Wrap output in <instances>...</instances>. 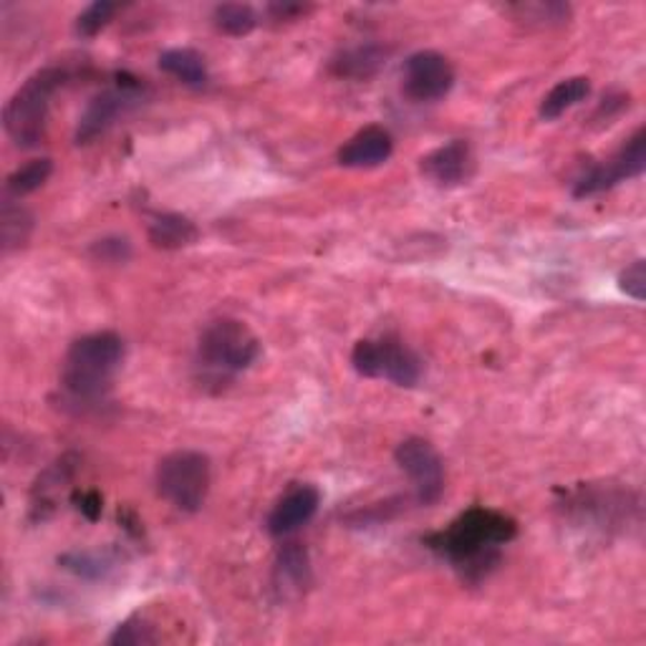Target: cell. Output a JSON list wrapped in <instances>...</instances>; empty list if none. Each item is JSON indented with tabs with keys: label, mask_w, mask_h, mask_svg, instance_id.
I'll return each mask as SVG.
<instances>
[{
	"label": "cell",
	"mask_w": 646,
	"mask_h": 646,
	"mask_svg": "<svg viewBox=\"0 0 646 646\" xmlns=\"http://www.w3.org/2000/svg\"><path fill=\"white\" fill-rule=\"evenodd\" d=\"M518 535V523L511 515L491 507H470L445 531L430 535L427 546L463 571L467 578H483L497 563V548Z\"/></svg>",
	"instance_id": "1"
},
{
	"label": "cell",
	"mask_w": 646,
	"mask_h": 646,
	"mask_svg": "<svg viewBox=\"0 0 646 646\" xmlns=\"http://www.w3.org/2000/svg\"><path fill=\"white\" fill-rule=\"evenodd\" d=\"M200 240V230L190 218L168 212V215L154 218L150 223V243L162 251H180V248L195 245Z\"/></svg>",
	"instance_id": "16"
},
{
	"label": "cell",
	"mask_w": 646,
	"mask_h": 646,
	"mask_svg": "<svg viewBox=\"0 0 646 646\" xmlns=\"http://www.w3.org/2000/svg\"><path fill=\"white\" fill-rule=\"evenodd\" d=\"M157 636L152 634V626H147L140 616L127 618L124 624L117 626V632L109 636V644H122V646H140V644H154Z\"/></svg>",
	"instance_id": "25"
},
{
	"label": "cell",
	"mask_w": 646,
	"mask_h": 646,
	"mask_svg": "<svg viewBox=\"0 0 646 646\" xmlns=\"http://www.w3.org/2000/svg\"><path fill=\"white\" fill-rule=\"evenodd\" d=\"M59 563L63 568H69L71 574L84 576V578H101L109 568H112V561H109L107 556H101V553H94V551L67 553V556L59 558Z\"/></svg>",
	"instance_id": "23"
},
{
	"label": "cell",
	"mask_w": 646,
	"mask_h": 646,
	"mask_svg": "<svg viewBox=\"0 0 646 646\" xmlns=\"http://www.w3.org/2000/svg\"><path fill=\"white\" fill-rule=\"evenodd\" d=\"M591 94V81L586 77H571L558 81L546 97L541 101V119L546 122H556L568 109H574L581 101L588 99Z\"/></svg>",
	"instance_id": "18"
},
{
	"label": "cell",
	"mask_w": 646,
	"mask_h": 646,
	"mask_svg": "<svg viewBox=\"0 0 646 646\" xmlns=\"http://www.w3.org/2000/svg\"><path fill=\"white\" fill-rule=\"evenodd\" d=\"M124 362V341L114 331H97L73 341L63 359L61 386L73 402H97L112 390Z\"/></svg>",
	"instance_id": "2"
},
{
	"label": "cell",
	"mask_w": 646,
	"mask_h": 646,
	"mask_svg": "<svg viewBox=\"0 0 646 646\" xmlns=\"http://www.w3.org/2000/svg\"><path fill=\"white\" fill-rule=\"evenodd\" d=\"M319 505H321L319 487H313L309 483H295L279 497V501H275L273 511L268 513L265 528L273 538L291 535L303 528V525L319 513Z\"/></svg>",
	"instance_id": "11"
},
{
	"label": "cell",
	"mask_w": 646,
	"mask_h": 646,
	"mask_svg": "<svg viewBox=\"0 0 646 646\" xmlns=\"http://www.w3.org/2000/svg\"><path fill=\"white\" fill-rule=\"evenodd\" d=\"M91 255L99 263H127L132 258V245H129L127 238H101L91 245Z\"/></svg>",
	"instance_id": "26"
},
{
	"label": "cell",
	"mask_w": 646,
	"mask_h": 646,
	"mask_svg": "<svg viewBox=\"0 0 646 646\" xmlns=\"http://www.w3.org/2000/svg\"><path fill=\"white\" fill-rule=\"evenodd\" d=\"M394 152V140L384 127H364L352 140L344 142L336 160L346 170H374L390 160Z\"/></svg>",
	"instance_id": "14"
},
{
	"label": "cell",
	"mask_w": 646,
	"mask_h": 646,
	"mask_svg": "<svg viewBox=\"0 0 646 646\" xmlns=\"http://www.w3.org/2000/svg\"><path fill=\"white\" fill-rule=\"evenodd\" d=\"M644 170H646V129L642 127L622 150L608 157L606 162L596 164L594 170L576 182L574 195L576 198L598 195V192L612 190L626 180L639 178Z\"/></svg>",
	"instance_id": "9"
},
{
	"label": "cell",
	"mask_w": 646,
	"mask_h": 646,
	"mask_svg": "<svg viewBox=\"0 0 646 646\" xmlns=\"http://www.w3.org/2000/svg\"><path fill=\"white\" fill-rule=\"evenodd\" d=\"M455 87V69L437 51H417L404 61L402 94L414 104H432L445 99Z\"/></svg>",
	"instance_id": "8"
},
{
	"label": "cell",
	"mask_w": 646,
	"mask_h": 646,
	"mask_svg": "<svg viewBox=\"0 0 646 646\" xmlns=\"http://www.w3.org/2000/svg\"><path fill=\"white\" fill-rule=\"evenodd\" d=\"M386 53L390 51L376 43L356 46V49H346L344 53H339V57L331 61V71L341 79L366 81L382 71V67L386 63Z\"/></svg>",
	"instance_id": "15"
},
{
	"label": "cell",
	"mask_w": 646,
	"mask_h": 646,
	"mask_svg": "<svg viewBox=\"0 0 646 646\" xmlns=\"http://www.w3.org/2000/svg\"><path fill=\"white\" fill-rule=\"evenodd\" d=\"M119 11V6L112 0H97V3L87 6L84 11L77 18V33L84 36V39H94V36L107 29V23L112 21L114 13Z\"/></svg>",
	"instance_id": "24"
},
{
	"label": "cell",
	"mask_w": 646,
	"mask_h": 646,
	"mask_svg": "<svg viewBox=\"0 0 646 646\" xmlns=\"http://www.w3.org/2000/svg\"><path fill=\"white\" fill-rule=\"evenodd\" d=\"M67 71L59 67H46L36 71L26 84L8 99L3 109V127L18 147L41 144L49 124L51 97L63 87Z\"/></svg>",
	"instance_id": "3"
},
{
	"label": "cell",
	"mask_w": 646,
	"mask_h": 646,
	"mask_svg": "<svg viewBox=\"0 0 646 646\" xmlns=\"http://www.w3.org/2000/svg\"><path fill=\"white\" fill-rule=\"evenodd\" d=\"M77 503H79L77 507L81 511V515H87L89 521H97L101 515V495L97 491L77 495Z\"/></svg>",
	"instance_id": "29"
},
{
	"label": "cell",
	"mask_w": 646,
	"mask_h": 646,
	"mask_svg": "<svg viewBox=\"0 0 646 646\" xmlns=\"http://www.w3.org/2000/svg\"><path fill=\"white\" fill-rule=\"evenodd\" d=\"M311 11V6L301 3H271L268 6V13L273 16V21H295V18L306 16Z\"/></svg>",
	"instance_id": "28"
},
{
	"label": "cell",
	"mask_w": 646,
	"mask_h": 646,
	"mask_svg": "<svg viewBox=\"0 0 646 646\" xmlns=\"http://www.w3.org/2000/svg\"><path fill=\"white\" fill-rule=\"evenodd\" d=\"M31 230H33L31 212L21 205H11V200H6L3 215H0V233H3L6 253L29 243Z\"/></svg>",
	"instance_id": "21"
},
{
	"label": "cell",
	"mask_w": 646,
	"mask_h": 646,
	"mask_svg": "<svg viewBox=\"0 0 646 646\" xmlns=\"http://www.w3.org/2000/svg\"><path fill=\"white\" fill-rule=\"evenodd\" d=\"M618 289L626 295H632L634 301H644L646 295V263L634 261L626 271L618 275Z\"/></svg>",
	"instance_id": "27"
},
{
	"label": "cell",
	"mask_w": 646,
	"mask_h": 646,
	"mask_svg": "<svg viewBox=\"0 0 646 646\" xmlns=\"http://www.w3.org/2000/svg\"><path fill=\"white\" fill-rule=\"evenodd\" d=\"M396 465L412 480L414 493L422 505L440 503L445 493V463L432 442L424 437H407L396 445Z\"/></svg>",
	"instance_id": "7"
},
{
	"label": "cell",
	"mask_w": 646,
	"mask_h": 646,
	"mask_svg": "<svg viewBox=\"0 0 646 646\" xmlns=\"http://www.w3.org/2000/svg\"><path fill=\"white\" fill-rule=\"evenodd\" d=\"M160 69L168 71L170 77H174L184 87L202 89L208 87L210 71L202 53L195 49H170L160 57Z\"/></svg>",
	"instance_id": "17"
},
{
	"label": "cell",
	"mask_w": 646,
	"mask_h": 646,
	"mask_svg": "<svg viewBox=\"0 0 646 646\" xmlns=\"http://www.w3.org/2000/svg\"><path fill=\"white\" fill-rule=\"evenodd\" d=\"M422 174L437 188H457L465 184L475 172L473 147L465 140H455L437 147L435 152L422 157Z\"/></svg>",
	"instance_id": "13"
},
{
	"label": "cell",
	"mask_w": 646,
	"mask_h": 646,
	"mask_svg": "<svg viewBox=\"0 0 646 646\" xmlns=\"http://www.w3.org/2000/svg\"><path fill=\"white\" fill-rule=\"evenodd\" d=\"M507 13H513L518 21H525V23L561 26L571 18V8L563 3H521V6H507Z\"/></svg>",
	"instance_id": "22"
},
{
	"label": "cell",
	"mask_w": 646,
	"mask_h": 646,
	"mask_svg": "<svg viewBox=\"0 0 646 646\" xmlns=\"http://www.w3.org/2000/svg\"><path fill=\"white\" fill-rule=\"evenodd\" d=\"M354 369L366 380H386L396 386H414L422 380V362L396 336L362 339L352 352Z\"/></svg>",
	"instance_id": "6"
},
{
	"label": "cell",
	"mask_w": 646,
	"mask_h": 646,
	"mask_svg": "<svg viewBox=\"0 0 646 646\" xmlns=\"http://www.w3.org/2000/svg\"><path fill=\"white\" fill-rule=\"evenodd\" d=\"M313 584V568L309 551L301 543H283L273 563V594L279 602H299Z\"/></svg>",
	"instance_id": "12"
},
{
	"label": "cell",
	"mask_w": 646,
	"mask_h": 646,
	"mask_svg": "<svg viewBox=\"0 0 646 646\" xmlns=\"http://www.w3.org/2000/svg\"><path fill=\"white\" fill-rule=\"evenodd\" d=\"M53 174V162L49 157H41V160H31L29 164H23V168H18L11 178L6 182V192L8 198L13 200H21L26 195H31V192L41 190L49 178Z\"/></svg>",
	"instance_id": "19"
},
{
	"label": "cell",
	"mask_w": 646,
	"mask_h": 646,
	"mask_svg": "<svg viewBox=\"0 0 646 646\" xmlns=\"http://www.w3.org/2000/svg\"><path fill=\"white\" fill-rule=\"evenodd\" d=\"M212 21H215L218 31L240 39V36L253 33L261 18H258L255 8L248 3H223L212 11Z\"/></svg>",
	"instance_id": "20"
},
{
	"label": "cell",
	"mask_w": 646,
	"mask_h": 646,
	"mask_svg": "<svg viewBox=\"0 0 646 646\" xmlns=\"http://www.w3.org/2000/svg\"><path fill=\"white\" fill-rule=\"evenodd\" d=\"M261 356V339H258L243 321L218 319L202 331L198 344V364L212 380H230L245 369H251Z\"/></svg>",
	"instance_id": "4"
},
{
	"label": "cell",
	"mask_w": 646,
	"mask_h": 646,
	"mask_svg": "<svg viewBox=\"0 0 646 646\" xmlns=\"http://www.w3.org/2000/svg\"><path fill=\"white\" fill-rule=\"evenodd\" d=\"M212 483L210 457L198 450H174L157 465L154 485L160 497L182 513H198L205 505Z\"/></svg>",
	"instance_id": "5"
},
{
	"label": "cell",
	"mask_w": 646,
	"mask_h": 646,
	"mask_svg": "<svg viewBox=\"0 0 646 646\" xmlns=\"http://www.w3.org/2000/svg\"><path fill=\"white\" fill-rule=\"evenodd\" d=\"M142 97V89L137 84H122L117 89H107L89 101L84 114L77 127V144H91L107 134L117 124L127 109H132Z\"/></svg>",
	"instance_id": "10"
}]
</instances>
